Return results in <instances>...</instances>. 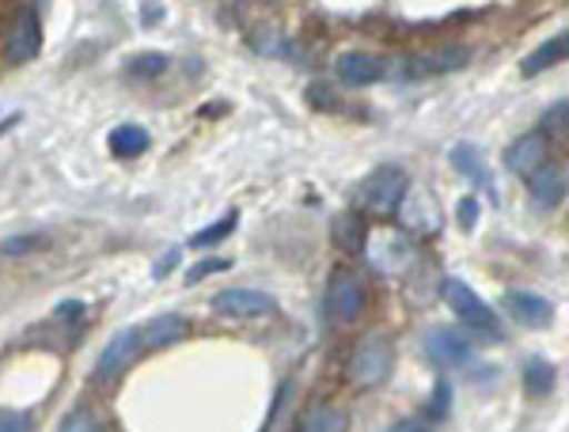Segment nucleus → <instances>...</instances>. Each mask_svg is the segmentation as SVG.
Here are the masks:
<instances>
[{"instance_id": "nucleus-16", "label": "nucleus", "mask_w": 569, "mask_h": 432, "mask_svg": "<svg viewBox=\"0 0 569 432\" xmlns=\"http://www.w3.org/2000/svg\"><path fill=\"white\" fill-rule=\"evenodd\" d=\"M152 144L149 130H141V125H114L107 137V149L110 155H118V160H133V155H144Z\"/></svg>"}, {"instance_id": "nucleus-24", "label": "nucleus", "mask_w": 569, "mask_h": 432, "mask_svg": "<svg viewBox=\"0 0 569 432\" xmlns=\"http://www.w3.org/2000/svg\"><path fill=\"white\" fill-rule=\"evenodd\" d=\"M46 247V235H12L0 243V254H8V259H20V254H31V251H42Z\"/></svg>"}, {"instance_id": "nucleus-12", "label": "nucleus", "mask_w": 569, "mask_h": 432, "mask_svg": "<svg viewBox=\"0 0 569 432\" xmlns=\"http://www.w3.org/2000/svg\"><path fill=\"white\" fill-rule=\"evenodd\" d=\"M547 155H550L547 133L531 130L525 137H517V141H512L509 149H505V168H509L512 174H531L536 168H543Z\"/></svg>"}, {"instance_id": "nucleus-18", "label": "nucleus", "mask_w": 569, "mask_h": 432, "mask_svg": "<svg viewBox=\"0 0 569 432\" xmlns=\"http://www.w3.org/2000/svg\"><path fill=\"white\" fill-rule=\"evenodd\" d=\"M558 383V368L547 361V356H531L525 364V391L531 399H547Z\"/></svg>"}, {"instance_id": "nucleus-17", "label": "nucleus", "mask_w": 569, "mask_h": 432, "mask_svg": "<svg viewBox=\"0 0 569 432\" xmlns=\"http://www.w3.org/2000/svg\"><path fill=\"white\" fill-rule=\"evenodd\" d=\"M300 432H350V413L342 406H316L300 418Z\"/></svg>"}, {"instance_id": "nucleus-13", "label": "nucleus", "mask_w": 569, "mask_h": 432, "mask_svg": "<svg viewBox=\"0 0 569 432\" xmlns=\"http://www.w3.org/2000/svg\"><path fill=\"white\" fill-rule=\"evenodd\" d=\"M190 338V319L182 315H156L149 326L141 330V342L149 349H171Z\"/></svg>"}, {"instance_id": "nucleus-23", "label": "nucleus", "mask_w": 569, "mask_h": 432, "mask_svg": "<svg viewBox=\"0 0 569 432\" xmlns=\"http://www.w3.org/2000/svg\"><path fill=\"white\" fill-rule=\"evenodd\" d=\"M539 133H547V137H558V141H566V133H569V99H558V103L547 110L543 130H539Z\"/></svg>"}, {"instance_id": "nucleus-26", "label": "nucleus", "mask_w": 569, "mask_h": 432, "mask_svg": "<svg viewBox=\"0 0 569 432\" xmlns=\"http://www.w3.org/2000/svg\"><path fill=\"white\" fill-rule=\"evenodd\" d=\"M0 432H34V418L23 410H0Z\"/></svg>"}, {"instance_id": "nucleus-20", "label": "nucleus", "mask_w": 569, "mask_h": 432, "mask_svg": "<svg viewBox=\"0 0 569 432\" xmlns=\"http://www.w3.org/2000/svg\"><path fill=\"white\" fill-rule=\"evenodd\" d=\"M236 224H240V213L232 209V213H224L220 220H213L209 228H201L198 235H190V247H194V251H209V247H220L228 235L236 232Z\"/></svg>"}, {"instance_id": "nucleus-5", "label": "nucleus", "mask_w": 569, "mask_h": 432, "mask_svg": "<svg viewBox=\"0 0 569 432\" xmlns=\"http://www.w3.org/2000/svg\"><path fill=\"white\" fill-rule=\"evenodd\" d=\"M213 311L224 319H262L278 311V300L262 289H224L213 297Z\"/></svg>"}, {"instance_id": "nucleus-29", "label": "nucleus", "mask_w": 569, "mask_h": 432, "mask_svg": "<svg viewBox=\"0 0 569 432\" xmlns=\"http://www.w3.org/2000/svg\"><path fill=\"white\" fill-rule=\"evenodd\" d=\"M176 262H179V247H171V251H168V259H163V262H156L152 278H156V281H160V278H168V273L176 270Z\"/></svg>"}, {"instance_id": "nucleus-28", "label": "nucleus", "mask_w": 569, "mask_h": 432, "mask_svg": "<svg viewBox=\"0 0 569 432\" xmlns=\"http://www.w3.org/2000/svg\"><path fill=\"white\" fill-rule=\"evenodd\" d=\"M448 394H452V391H448V383H437V406H429V418H445V413H448Z\"/></svg>"}, {"instance_id": "nucleus-7", "label": "nucleus", "mask_w": 569, "mask_h": 432, "mask_svg": "<svg viewBox=\"0 0 569 432\" xmlns=\"http://www.w3.org/2000/svg\"><path fill=\"white\" fill-rule=\"evenodd\" d=\"M39 50H42V20L34 8H23L4 39V58L12 61V66H23V61L39 58Z\"/></svg>"}, {"instance_id": "nucleus-25", "label": "nucleus", "mask_w": 569, "mask_h": 432, "mask_svg": "<svg viewBox=\"0 0 569 432\" xmlns=\"http://www.w3.org/2000/svg\"><path fill=\"white\" fill-rule=\"evenodd\" d=\"M224 270H232V262H228V259H201V262H194L187 270V284H201L206 278H213V273H224Z\"/></svg>"}, {"instance_id": "nucleus-21", "label": "nucleus", "mask_w": 569, "mask_h": 432, "mask_svg": "<svg viewBox=\"0 0 569 432\" xmlns=\"http://www.w3.org/2000/svg\"><path fill=\"white\" fill-rule=\"evenodd\" d=\"M168 53H137V58L130 61V77L133 80H156V77H163V72H168Z\"/></svg>"}, {"instance_id": "nucleus-9", "label": "nucleus", "mask_w": 569, "mask_h": 432, "mask_svg": "<svg viewBox=\"0 0 569 432\" xmlns=\"http://www.w3.org/2000/svg\"><path fill=\"white\" fill-rule=\"evenodd\" d=\"M335 72L346 88H369V84H380V80L388 77V66H383V58H376V53L350 50L335 61Z\"/></svg>"}, {"instance_id": "nucleus-8", "label": "nucleus", "mask_w": 569, "mask_h": 432, "mask_svg": "<svg viewBox=\"0 0 569 432\" xmlns=\"http://www.w3.org/2000/svg\"><path fill=\"white\" fill-rule=\"evenodd\" d=\"M501 303L525 330H543V326L555 323V303H550L547 297H539V292L512 289V292H505Z\"/></svg>"}, {"instance_id": "nucleus-15", "label": "nucleus", "mask_w": 569, "mask_h": 432, "mask_svg": "<svg viewBox=\"0 0 569 432\" xmlns=\"http://www.w3.org/2000/svg\"><path fill=\"white\" fill-rule=\"evenodd\" d=\"M566 50H569V34H566V31H558L555 39H547L543 46H536V50L528 53L525 66H520V72H525V77H539V72L562 66V61H566Z\"/></svg>"}, {"instance_id": "nucleus-3", "label": "nucleus", "mask_w": 569, "mask_h": 432, "mask_svg": "<svg viewBox=\"0 0 569 432\" xmlns=\"http://www.w3.org/2000/svg\"><path fill=\"white\" fill-rule=\"evenodd\" d=\"M407 190H410L407 171L395 168V163H383V168H376L369 179H365L361 201L372 217H395L399 213V201L407 198Z\"/></svg>"}, {"instance_id": "nucleus-22", "label": "nucleus", "mask_w": 569, "mask_h": 432, "mask_svg": "<svg viewBox=\"0 0 569 432\" xmlns=\"http://www.w3.org/2000/svg\"><path fill=\"white\" fill-rule=\"evenodd\" d=\"M58 432H107V425H103V418H99L96 410L80 406V410H72L66 421H61Z\"/></svg>"}, {"instance_id": "nucleus-10", "label": "nucleus", "mask_w": 569, "mask_h": 432, "mask_svg": "<svg viewBox=\"0 0 569 432\" xmlns=\"http://www.w3.org/2000/svg\"><path fill=\"white\" fill-rule=\"evenodd\" d=\"M426 353L433 356L440 368H467L475 361L471 342H467L463 334H456V330H445V326H437L426 334Z\"/></svg>"}, {"instance_id": "nucleus-14", "label": "nucleus", "mask_w": 569, "mask_h": 432, "mask_svg": "<svg viewBox=\"0 0 569 432\" xmlns=\"http://www.w3.org/2000/svg\"><path fill=\"white\" fill-rule=\"evenodd\" d=\"M452 168L463 174V179H471L475 187H482L486 194H493V174L486 168V155L475 149V144H456L452 149ZM498 198V194H493Z\"/></svg>"}, {"instance_id": "nucleus-2", "label": "nucleus", "mask_w": 569, "mask_h": 432, "mask_svg": "<svg viewBox=\"0 0 569 432\" xmlns=\"http://www.w3.org/2000/svg\"><path fill=\"white\" fill-rule=\"evenodd\" d=\"M323 308H327V319L335 326H353L357 319L365 315V308H369V292H365L361 278L350 273V270H335V273H330Z\"/></svg>"}, {"instance_id": "nucleus-1", "label": "nucleus", "mask_w": 569, "mask_h": 432, "mask_svg": "<svg viewBox=\"0 0 569 432\" xmlns=\"http://www.w3.org/2000/svg\"><path fill=\"white\" fill-rule=\"evenodd\" d=\"M445 303L452 308V315L460 319L467 330H475V334L482 338H493V342H501V323L498 315H493V308L486 303L479 292L471 289V284H463L460 278H448L445 281Z\"/></svg>"}, {"instance_id": "nucleus-4", "label": "nucleus", "mask_w": 569, "mask_h": 432, "mask_svg": "<svg viewBox=\"0 0 569 432\" xmlns=\"http://www.w3.org/2000/svg\"><path fill=\"white\" fill-rule=\"evenodd\" d=\"M395 368V349L383 334H369L350 356V380L357 388H380Z\"/></svg>"}, {"instance_id": "nucleus-27", "label": "nucleus", "mask_w": 569, "mask_h": 432, "mask_svg": "<svg viewBox=\"0 0 569 432\" xmlns=\"http://www.w3.org/2000/svg\"><path fill=\"white\" fill-rule=\"evenodd\" d=\"M456 220H460L463 232H471V228L479 224V201H475V198H463L460 205H456Z\"/></svg>"}, {"instance_id": "nucleus-19", "label": "nucleus", "mask_w": 569, "mask_h": 432, "mask_svg": "<svg viewBox=\"0 0 569 432\" xmlns=\"http://www.w3.org/2000/svg\"><path fill=\"white\" fill-rule=\"evenodd\" d=\"M335 239L346 251H365L369 247V224H365L361 213H342L335 217Z\"/></svg>"}, {"instance_id": "nucleus-6", "label": "nucleus", "mask_w": 569, "mask_h": 432, "mask_svg": "<svg viewBox=\"0 0 569 432\" xmlns=\"http://www.w3.org/2000/svg\"><path fill=\"white\" fill-rule=\"evenodd\" d=\"M141 349H144V342H141V330L137 326H126V330H118L114 338L103 345V353H99V364H96V375L99 380H118V375L130 368L137 356H141Z\"/></svg>"}, {"instance_id": "nucleus-11", "label": "nucleus", "mask_w": 569, "mask_h": 432, "mask_svg": "<svg viewBox=\"0 0 569 432\" xmlns=\"http://www.w3.org/2000/svg\"><path fill=\"white\" fill-rule=\"evenodd\" d=\"M566 182H569V174H566V163H543V168H536L528 174V194L536 205H543V209H558L566 201Z\"/></svg>"}]
</instances>
